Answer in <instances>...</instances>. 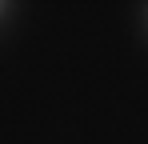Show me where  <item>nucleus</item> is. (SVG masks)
<instances>
[{"mask_svg":"<svg viewBox=\"0 0 148 144\" xmlns=\"http://www.w3.org/2000/svg\"><path fill=\"white\" fill-rule=\"evenodd\" d=\"M144 28H148V8H144Z\"/></svg>","mask_w":148,"mask_h":144,"instance_id":"obj_2","label":"nucleus"},{"mask_svg":"<svg viewBox=\"0 0 148 144\" xmlns=\"http://www.w3.org/2000/svg\"><path fill=\"white\" fill-rule=\"evenodd\" d=\"M4 16H12V4H4V0H0V20H4Z\"/></svg>","mask_w":148,"mask_h":144,"instance_id":"obj_1","label":"nucleus"}]
</instances>
